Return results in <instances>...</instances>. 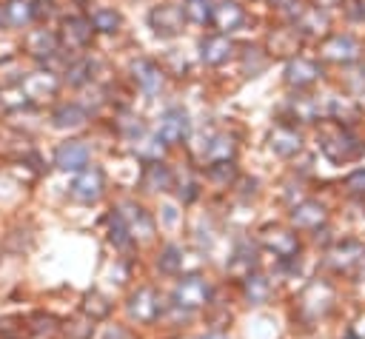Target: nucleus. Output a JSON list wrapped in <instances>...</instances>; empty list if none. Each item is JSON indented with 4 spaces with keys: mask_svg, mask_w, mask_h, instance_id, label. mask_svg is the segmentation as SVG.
<instances>
[{
    "mask_svg": "<svg viewBox=\"0 0 365 339\" xmlns=\"http://www.w3.org/2000/svg\"><path fill=\"white\" fill-rule=\"evenodd\" d=\"M214 296V285L208 276L202 273H185L177 279L174 291H171V302H168V311L171 313H182V316H191L197 311H202Z\"/></svg>",
    "mask_w": 365,
    "mask_h": 339,
    "instance_id": "1",
    "label": "nucleus"
},
{
    "mask_svg": "<svg viewBox=\"0 0 365 339\" xmlns=\"http://www.w3.org/2000/svg\"><path fill=\"white\" fill-rule=\"evenodd\" d=\"M160 140L165 142V145H177V142H182L188 134H191V120H188V114L182 111V108H168L163 117H160Z\"/></svg>",
    "mask_w": 365,
    "mask_h": 339,
    "instance_id": "15",
    "label": "nucleus"
},
{
    "mask_svg": "<svg viewBox=\"0 0 365 339\" xmlns=\"http://www.w3.org/2000/svg\"><path fill=\"white\" fill-rule=\"evenodd\" d=\"M197 339H231V336H228L225 330H217V328H214V330H205V333L197 336Z\"/></svg>",
    "mask_w": 365,
    "mask_h": 339,
    "instance_id": "48",
    "label": "nucleus"
},
{
    "mask_svg": "<svg viewBox=\"0 0 365 339\" xmlns=\"http://www.w3.org/2000/svg\"><path fill=\"white\" fill-rule=\"evenodd\" d=\"M125 313L131 322L137 325H157V319L165 313V305H163V296L154 285H140L128 293L125 299Z\"/></svg>",
    "mask_w": 365,
    "mask_h": 339,
    "instance_id": "4",
    "label": "nucleus"
},
{
    "mask_svg": "<svg viewBox=\"0 0 365 339\" xmlns=\"http://www.w3.org/2000/svg\"><path fill=\"white\" fill-rule=\"evenodd\" d=\"M0 339H29V322L23 316H0Z\"/></svg>",
    "mask_w": 365,
    "mask_h": 339,
    "instance_id": "39",
    "label": "nucleus"
},
{
    "mask_svg": "<svg viewBox=\"0 0 365 339\" xmlns=\"http://www.w3.org/2000/svg\"><path fill=\"white\" fill-rule=\"evenodd\" d=\"M294 23H297V34H314V37H319L331 28V17L319 6H302V11L294 17Z\"/></svg>",
    "mask_w": 365,
    "mask_h": 339,
    "instance_id": "21",
    "label": "nucleus"
},
{
    "mask_svg": "<svg viewBox=\"0 0 365 339\" xmlns=\"http://www.w3.org/2000/svg\"><path fill=\"white\" fill-rule=\"evenodd\" d=\"M182 11H185V17L194 20L197 26H205V23H211V17H214V3H211V0H185Z\"/></svg>",
    "mask_w": 365,
    "mask_h": 339,
    "instance_id": "38",
    "label": "nucleus"
},
{
    "mask_svg": "<svg viewBox=\"0 0 365 339\" xmlns=\"http://www.w3.org/2000/svg\"><path fill=\"white\" fill-rule=\"evenodd\" d=\"M88 20H91V28H94V31H103V34H114V31H120V26H123L120 11H114V9H108V6L94 9Z\"/></svg>",
    "mask_w": 365,
    "mask_h": 339,
    "instance_id": "33",
    "label": "nucleus"
},
{
    "mask_svg": "<svg viewBox=\"0 0 365 339\" xmlns=\"http://www.w3.org/2000/svg\"><path fill=\"white\" fill-rule=\"evenodd\" d=\"M108 242L117 248V251H131L137 242L131 239V234H128V228H125V222H123V217L114 211L111 217H108Z\"/></svg>",
    "mask_w": 365,
    "mask_h": 339,
    "instance_id": "34",
    "label": "nucleus"
},
{
    "mask_svg": "<svg viewBox=\"0 0 365 339\" xmlns=\"http://www.w3.org/2000/svg\"><path fill=\"white\" fill-rule=\"evenodd\" d=\"M26 74H29V71L23 68L20 57H3V60H0V91L14 88V85H23Z\"/></svg>",
    "mask_w": 365,
    "mask_h": 339,
    "instance_id": "32",
    "label": "nucleus"
},
{
    "mask_svg": "<svg viewBox=\"0 0 365 339\" xmlns=\"http://www.w3.org/2000/svg\"><path fill=\"white\" fill-rule=\"evenodd\" d=\"M291 108H294V117L302 120V122H317L319 120V103L311 100V97H297L291 103Z\"/></svg>",
    "mask_w": 365,
    "mask_h": 339,
    "instance_id": "41",
    "label": "nucleus"
},
{
    "mask_svg": "<svg viewBox=\"0 0 365 339\" xmlns=\"http://www.w3.org/2000/svg\"><path fill=\"white\" fill-rule=\"evenodd\" d=\"M117 214L123 217V222H125V228H128V234H131L134 242H151L154 239V219H151V214L143 205L123 202L117 208Z\"/></svg>",
    "mask_w": 365,
    "mask_h": 339,
    "instance_id": "8",
    "label": "nucleus"
},
{
    "mask_svg": "<svg viewBox=\"0 0 365 339\" xmlns=\"http://www.w3.org/2000/svg\"><path fill=\"white\" fill-rule=\"evenodd\" d=\"M259 245H262L268 254H274L279 262H291V259L299 256V239H297V234H294L291 228H282V225H268V228H262Z\"/></svg>",
    "mask_w": 365,
    "mask_h": 339,
    "instance_id": "6",
    "label": "nucleus"
},
{
    "mask_svg": "<svg viewBox=\"0 0 365 339\" xmlns=\"http://www.w3.org/2000/svg\"><path fill=\"white\" fill-rule=\"evenodd\" d=\"M240 291H242V299H245L248 305L259 308V305H265V302L271 299V279H268L265 273L254 271V273H248L245 279H240Z\"/></svg>",
    "mask_w": 365,
    "mask_h": 339,
    "instance_id": "25",
    "label": "nucleus"
},
{
    "mask_svg": "<svg viewBox=\"0 0 365 339\" xmlns=\"http://www.w3.org/2000/svg\"><path fill=\"white\" fill-rule=\"evenodd\" d=\"M205 157H208V162L234 160V140H231L228 134H217V137L205 145Z\"/></svg>",
    "mask_w": 365,
    "mask_h": 339,
    "instance_id": "37",
    "label": "nucleus"
},
{
    "mask_svg": "<svg viewBox=\"0 0 365 339\" xmlns=\"http://www.w3.org/2000/svg\"><path fill=\"white\" fill-rule=\"evenodd\" d=\"M131 77H134V83H137L145 94H157V91L163 88V68H160L154 60H145V57L134 60V63H131Z\"/></svg>",
    "mask_w": 365,
    "mask_h": 339,
    "instance_id": "22",
    "label": "nucleus"
},
{
    "mask_svg": "<svg viewBox=\"0 0 365 339\" xmlns=\"http://www.w3.org/2000/svg\"><path fill=\"white\" fill-rule=\"evenodd\" d=\"M325 111H328V117H331L336 125L356 122V117H359V105H356L351 97H328Z\"/></svg>",
    "mask_w": 365,
    "mask_h": 339,
    "instance_id": "27",
    "label": "nucleus"
},
{
    "mask_svg": "<svg viewBox=\"0 0 365 339\" xmlns=\"http://www.w3.org/2000/svg\"><path fill=\"white\" fill-rule=\"evenodd\" d=\"M37 9H34V0H9L3 6V20L14 28H26L31 20H34Z\"/></svg>",
    "mask_w": 365,
    "mask_h": 339,
    "instance_id": "26",
    "label": "nucleus"
},
{
    "mask_svg": "<svg viewBox=\"0 0 365 339\" xmlns=\"http://www.w3.org/2000/svg\"><path fill=\"white\" fill-rule=\"evenodd\" d=\"M319 77H322V66L311 57H294L285 66V83L294 88H305V85L317 83Z\"/></svg>",
    "mask_w": 365,
    "mask_h": 339,
    "instance_id": "17",
    "label": "nucleus"
},
{
    "mask_svg": "<svg viewBox=\"0 0 365 339\" xmlns=\"http://www.w3.org/2000/svg\"><path fill=\"white\" fill-rule=\"evenodd\" d=\"M268 3H271L274 9H285V11H291L294 17H297V14L302 11V6H299L297 0H268Z\"/></svg>",
    "mask_w": 365,
    "mask_h": 339,
    "instance_id": "47",
    "label": "nucleus"
},
{
    "mask_svg": "<svg viewBox=\"0 0 365 339\" xmlns=\"http://www.w3.org/2000/svg\"><path fill=\"white\" fill-rule=\"evenodd\" d=\"M208 179L220 188H228L237 182V162L234 160H222V162H208Z\"/></svg>",
    "mask_w": 365,
    "mask_h": 339,
    "instance_id": "36",
    "label": "nucleus"
},
{
    "mask_svg": "<svg viewBox=\"0 0 365 339\" xmlns=\"http://www.w3.org/2000/svg\"><path fill=\"white\" fill-rule=\"evenodd\" d=\"M297 28H277L271 31V51L274 54H288V51H297Z\"/></svg>",
    "mask_w": 365,
    "mask_h": 339,
    "instance_id": "40",
    "label": "nucleus"
},
{
    "mask_svg": "<svg viewBox=\"0 0 365 339\" xmlns=\"http://www.w3.org/2000/svg\"><path fill=\"white\" fill-rule=\"evenodd\" d=\"M177 339H185V336H177Z\"/></svg>",
    "mask_w": 365,
    "mask_h": 339,
    "instance_id": "51",
    "label": "nucleus"
},
{
    "mask_svg": "<svg viewBox=\"0 0 365 339\" xmlns=\"http://www.w3.org/2000/svg\"><path fill=\"white\" fill-rule=\"evenodd\" d=\"M148 23H151L154 34H160V37H174V34L182 31L185 11H182V6H177V3H160V6L151 9Z\"/></svg>",
    "mask_w": 365,
    "mask_h": 339,
    "instance_id": "10",
    "label": "nucleus"
},
{
    "mask_svg": "<svg viewBox=\"0 0 365 339\" xmlns=\"http://www.w3.org/2000/svg\"><path fill=\"white\" fill-rule=\"evenodd\" d=\"M259 265V256H257V245L251 239H240L234 245V254L228 259V273L234 279H245L248 273H254Z\"/></svg>",
    "mask_w": 365,
    "mask_h": 339,
    "instance_id": "18",
    "label": "nucleus"
},
{
    "mask_svg": "<svg viewBox=\"0 0 365 339\" xmlns=\"http://www.w3.org/2000/svg\"><path fill=\"white\" fill-rule=\"evenodd\" d=\"M328 222V208L319 199H302L291 208V225L299 231H319Z\"/></svg>",
    "mask_w": 365,
    "mask_h": 339,
    "instance_id": "12",
    "label": "nucleus"
},
{
    "mask_svg": "<svg viewBox=\"0 0 365 339\" xmlns=\"http://www.w3.org/2000/svg\"><path fill=\"white\" fill-rule=\"evenodd\" d=\"M140 185L145 191H151V194H163V191H168L174 185V174H171V168L163 160H151V162L143 165Z\"/></svg>",
    "mask_w": 365,
    "mask_h": 339,
    "instance_id": "20",
    "label": "nucleus"
},
{
    "mask_svg": "<svg viewBox=\"0 0 365 339\" xmlns=\"http://www.w3.org/2000/svg\"><path fill=\"white\" fill-rule=\"evenodd\" d=\"M339 339H362V336H359V333H356L354 328H348V330H345V333H342Z\"/></svg>",
    "mask_w": 365,
    "mask_h": 339,
    "instance_id": "49",
    "label": "nucleus"
},
{
    "mask_svg": "<svg viewBox=\"0 0 365 339\" xmlns=\"http://www.w3.org/2000/svg\"><path fill=\"white\" fill-rule=\"evenodd\" d=\"M234 54V43L228 34H208L200 40V57L205 66H222Z\"/></svg>",
    "mask_w": 365,
    "mask_h": 339,
    "instance_id": "19",
    "label": "nucleus"
},
{
    "mask_svg": "<svg viewBox=\"0 0 365 339\" xmlns=\"http://www.w3.org/2000/svg\"><path fill=\"white\" fill-rule=\"evenodd\" d=\"M103 191H106V174H103L97 165L83 168V171L71 179V185H68L71 199H77V202H83V205L97 202V199L103 197Z\"/></svg>",
    "mask_w": 365,
    "mask_h": 339,
    "instance_id": "7",
    "label": "nucleus"
},
{
    "mask_svg": "<svg viewBox=\"0 0 365 339\" xmlns=\"http://www.w3.org/2000/svg\"><path fill=\"white\" fill-rule=\"evenodd\" d=\"M88 77H91V63L88 60H74V63L66 66V80L71 85H83Z\"/></svg>",
    "mask_w": 365,
    "mask_h": 339,
    "instance_id": "43",
    "label": "nucleus"
},
{
    "mask_svg": "<svg viewBox=\"0 0 365 339\" xmlns=\"http://www.w3.org/2000/svg\"><path fill=\"white\" fill-rule=\"evenodd\" d=\"M182 248L180 245H174V242H165L163 248H160V254H157V268H160V273H168V276H177L180 271H182Z\"/></svg>",
    "mask_w": 365,
    "mask_h": 339,
    "instance_id": "31",
    "label": "nucleus"
},
{
    "mask_svg": "<svg viewBox=\"0 0 365 339\" xmlns=\"http://www.w3.org/2000/svg\"><path fill=\"white\" fill-rule=\"evenodd\" d=\"M345 188L354 197H365V168H356L354 174H348L345 177Z\"/></svg>",
    "mask_w": 365,
    "mask_h": 339,
    "instance_id": "44",
    "label": "nucleus"
},
{
    "mask_svg": "<svg viewBox=\"0 0 365 339\" xmlns=\"http://www.w3.org/2000/svg\"><path fill=\"white\" fill-rule=\"evenodd\" d=\"M0 23H6V20H3V11H0Z\"/></svg>",
    "mask_w": 365,
    "mask_h": 339,
    "instance_id": "50",
    "label": "nucleus"
},
{
    "mask_svg": "<svg viewBox=\"0 0 365 339\" xmlns=\"http://www.w3.org/2000/svg\"><path fill=\"white\" fill-rule=\"evenodd\" d=\"M268 148H271L277 157H294V154L302 151V134H299L294 125L279 122V125H274L271 134H268Z\"/></svg>",
    "mask_w": 365,
    "mask_h": 339,
    "instance_id": "16",
    "label": "nucleus"
},
{
    "mask_svg": "<svg viewBox=\"0 0 365 339\" xmlns=\"http://www.w3.org/2000/svg\"><path fill=\"white\" fill-rule=\"evenodd\" d=\"M211 23L220 28V34H231V31H237V28L245 23V11H242L240 3H234V0H222V3L214 6V17H211Z\"/></svg>",
    "mask_w": 365,
    "mask_h": 339,
    "instance_id": "23",
    "label": "nucleus"
},
{
    "mask_svg": "<svg viewBox=\"0 0 365 339\" xmlns=\"http://www.w3.org/2000/svg\"><path fill=\"white\" fill-rule=\"evenodd\" d=\"M94 37V28H91V20L88 17H80V14H71L63 20L60 26V46L77 51V48H86Z\"/></svg>",
    "mask_w": 365,
    "mask_h": 339,
    "instance_id": "13",
    "label": "nucleus"
},
{
    "mask_svg": "<svg viewBox=\"0 0 365 339\" xmlns=\"http://www.w3.org/2000/svg\"><path fill=\"white\" fill-rule=\"evenodd\" d=\"M365 262V245L356 239H342L334 242L325 251V268L334 271L336 276H351L359 271V265Z\"/></svg>",
    "mask_w": 365,
    "mask_h": 339,
    "instance_id": "5",
    "label": "nucleus"
},
{
    "mask_svg": "<svg viewBox=\"0 0 365 339\" xmlns=\"http://www.w3.org/2000/svg\"><path fill=\"white\" fill-rule=\"evenodd\" d=\"M103 339H137L125 325H111L106 333H103Z\"/></svg>",
    "mask_w": 365,
    "mask_h": 339,
    "instance_id": "46",
    "label": "nucleus"
},
{
    "mask_svg": "<svg viewBox=\"0 0 365 339\" xmlns=\"http://www.w3.org/2000/svg\"><path fill=\"white\" fill-rule=\"evenodd\" d=\"M319 151H322L331 162L342 165V162L359 160V157L365 154V142H362L351 128H345V125H331V128H325V131L319 134Z\"/></svg>",
    "mask_w": 365,
    "mask_h": 339,
    "instance_id": "2",
    "label": "nucleus"
},
{
    "mask_svg": "<svg viewBox=\"0 0 365 339\" xmlns=\"http://www.w3.org/2000/svg\"><path fill=\"white\" fill-rule=\"evenodd\" d=\"M60 88V80L51 74V71H31L26 74L23 80V91L29 100H46V97H54Z\"/></svg>",
    "mask_w": 365,
    "mask_h": 339,
    "instance_id": "24",
    "label": "nucleus"
},
{
    "mask_svg": "<svg viewBox=\"0 0 365 339\" xmlns=\"http://www.w3.org/2000/svg\"><path fill=\"white\" fill-rule=\"evenodd\" d=\"M131 148H134V154H137V157H143L145 162H151V160H160V154H163L165 142L160 140V134L140 131V134L131 140Z\"/></svg>",
    "mask_w": 365,
    "mask_h": 339,
    "instance_id": "30",
    "label": "nucleus"
},
{
    "mask_svg": "<svg viewBox=\"0 0 365 339\" xmlns=\"http://www.w3.org/2000/svg\"><path fill=\"white\" fill-rule=\"evenodd\" d=\"M88 160H91V151H88V145L80 142V140H66V142H60L57 151H54V165H57L60 171H74V174H80L83 168H88Z\"/></svg>",
    "mask_w": 365,
    "mask_h": 339,
    "instance_id": "11",
    "label": "nucleus"
},
{
    "mask_svg": "<svg viewBox=\"0 0 365 339\" xmlns=\"http://www.w3.org/2000/svg\"><path fill=\"white\" fill-rule=\"evenodd\" d=\"M334 299H336L334 285L325 282V279H314V282H308L302 288L299 302H297V311H299V316L305 322H319V319H325L331 313Z\"/></svg>",
    "mask_w": 365,
    "mask_h": 339,
    "instance_id": "3",
    "label": "nucleus"
},
{
    "mask_svg": "<svg viewBox=\"0 0 365 339\" xmlns=\"http://www.w3.org/2000/svg\"><path fill=\"white\" fill-rule=\"evenodd\" d=\"M86 117H88V114H86L77 103H66V105L54 108V114H51V125L60 128V131H66V128H80V125L86 122Z\"/></svg>",
    "mask_w": 365,
    "mask_h": 339,
    "instance_id": "29",
    "label": "nucleus"
},
{
    "mask_svg": "<svg viewBox=\"0 0 365 339\" xmlns=\"http://www.w3.org/2000/svg\"><path fill=\"white\" fill-rule=\"evenodd\" d=\"M94 325H97V322H91L88 316H83V313H80V316H74L71 322H66V325H63V330H66V336H68V339H91Z\"/></svg>",
    "mask_w": 365,
    "mask_h": 339,
    "instance_id": "42",
    "label": "nucleus"
},
{
    "mask_svg": "<svg viewBox=\"0 0 365 339\" xmlns=\"http://www.w3.org/2000/svg\"><path fill=\"white\" fill-rule=\"evenodd\" d=\"M80 313L88 316L91 322H103V319L111 316V302H108V296H103L100 291H88V293L83 296V302H80Z\"/></svg>",
    "mask_w": 365,
    "mask_h": 339,
    "instance_id": "28",
    "label": "nucleus"
},
{
    "mask_svg": "<svg viewBox=\"0 0 365 339\" xmlns=\"http://www.w3.org/2000/svg\"><path fill=\"white\" fill-rule=\"evenodd\" d=\"M319 51H322V60L336 63V66H348V63L359 60L362 46H359V40L351 37V34H331V37L319 46Z\"/></svg>",
    "mask_w": 365,
    "mask_h": 339,
    "instance_id": "9",
    "label": "nucleus"
},
{
    "mask_svg": "<svg viewBox=\"0 0 365 339\" xmlns=\"http://www.w3.org/2000/svg\"><path fill=\"white\" fill-rule=\"evenodd\" d=\"M26 322H29V333H34V336H57L63 330L60 319L51 316V313H43V311L26 316Z\"/></svg>",
    "mask_w": 365,
    "mask_h": 339,
    "instance_id": "35",
    "label": "nucleus"
},
{
    "mask_svg": "<svg viewBox=\"0 0 365 339\" xmlns=\"http://www.w3.org/2000/svg\"><path fill=\"white\" fill-rule=\"evenodd\" d=\"M177 194H180V202H194L200 191H197V182L194 179H185V182H180Z\"/></svg>",
    "mask_w": 365,
    "mask_h": 339,
    "instance_id": "45",
    "label": "nucleus"
},
{
    "mask_svg": "<svg viewBox=\"0 0 365 339\" xmlns=\"http://www.w3.org/2000/svg\"><path fill=\"white\" fill-rule=\"evenodd\" d=\"M23 48L34 60H51L63 46H60V34H54L51 28H31L23 37Z\"/></svg>",
    "mask_w": 365,
    "mask_h": 339,
    "instance_id": "14",
    "label": "nucleus"
}]
</instances>
